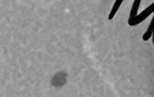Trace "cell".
<instances>
[{"instance_id": "obj_1", "label": "cell", "mask_w": 154, "mask_h": 97, "mask_svg": "<svg viewBox=\"0 0 154 97\" xmlns=\"http://www.w3.org/2000/svg\"><path fill=\"white\" fill-rule=\"evenodd\" d=\"M66 81V74L63 72H59L55 74L51 80V84L55 86L64 85Z\"/></svg>"}]
</instances>
